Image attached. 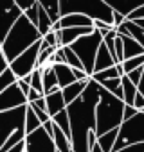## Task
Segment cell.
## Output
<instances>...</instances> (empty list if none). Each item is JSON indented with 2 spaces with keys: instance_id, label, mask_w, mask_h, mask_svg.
Listing matches in <instances>:
<instances>
[{
  "instance_id": "6da1fadb",
  "label": "cell",
  "mask_w": 144,
  "mask_h": 152,
  "mask_svg": "<svg viewBox=\"0 0 144 152\" xmlns=\"http://www.w3.org/2000/svg\"><path fill=\"white\" fill-rule=\"evenodd\" d=\"M99 100H101V84L92 79L85 93L67 107L72 127V150L74 152H90L88 134L90 131L97 129L96 109Z\"/></svg>"
},
{
  "instance_id": "7a4b0ae2",
  "label": "cell",
  "mask_w": 144,
  "mask_h": 152,
  "mask_svg": "<svg viewBox=\"0 0 144 152\" xmlns=\"http://www.w3.org/2000/svg\"><path fill=\"white\" fill-rule=\"evenodd\" d=\"M42 39H43V36L38 31V27L25 15H22V18L15 23L11 32L0 41V52L6 56V59L11 64L16 57H20L25 50H29Z\"/></svg>"
},
{
  "instance_id": "3957f363",
  "label": "cell",
  "mask_w": 144,
  "mask_h": 152,
  "mask_svg": "<svg viewBox=\"0 0 144 152\" xmlns=\"http://www.w3.org/2000/svg\"><path fill=\"white\" fill-rule=\"evenodd\" d=\"M124 109H126V104L101 86V100L96 109L97 136H103L114 129H119L124 124Z\"/></svg>"
},
{
  "instance_id": "277c9868",
  "label": "cell",
  "mask_w": 144,
  "mask_h": 152,
  "mask_svg": "<svg viewBox=\"0 0 144 152\" xmlns=\"http://www.w3.org/2000/svg\"><path fill=\"white\" fill-rule=\"evenodd\" d=\"M61 18L68 15H85L94 22H105L114 27V9L105 0H59Z\"/></svg>"
},
{
  "instance_id": "5b68a950",
  "label": "cell",
  "mask_w": 144,
  "mask_h": 152,
  "mask_svg": "<svg viewBox=\"0 0 144 152\" xmlns=\"http://www.w3.org/2000/svg\"><path fill=\"white\" fill-rule=\"evenodd\" d=\"M103 43H105V36L96 29L92 34H87L81 39H78L74 45H70V48L74 50L78 54V57L81 59V63L85 66V72L90 75V77L94 75L97 54H99V48H101Z\"/></svg>"
},
{
  "instance_id": "8992f818",
  "label": "cell",
  "mask_w": 144,
  "mask_h": 152,
  "mask_svg": "<svg viewBox=\"0 0 144 152\" xmlns=\"http://www.w3.org/2000/svg\"><path fill=\"white\" fill-rule=\"evenodd\" d=\"M137 143H144V113H139L137 116H133L119 127V138L114 147V152H119Z\"/></svg>"
},
{
  "instance_id": "52a82bcc",
  "label": "cell",
  "mask_w": 144,
  "mask_h": 152,
  "mask_svg": "<svg viewBox=\"0 0 144 152\" xmlns=\"http://www.w3.org/2000/svg\"><path fill=\"white\" fill-rule=\"evenodd\" d=\"M29 106V104H27ZM27 106L0 111V127H2V143L7 141L15 132L25 131V118H27Z\"/></svg>"
},
{
  "instance_id": "ba28073f",
  "label": "cell",
  "mask_w": 144,
  "mask_h": 152,
  "mask_svg": "<svg viewBox=\"0 0 144 152\" xmlns=\"http://www.w3.org/2000/svg\"><path fill=\"white\" fill-rule=\"evenodd\" d=\"M42 52V41L36 43L34 47H31L29 50H25L20 57H16L11 63V70L15 72V75L18 79H25L38 68V57Z\"/></svg>"
},
{
  "instance_id": "9c48e42d",
  "label": "cell",
  "mask_w": 144,
  "mask_h": 152,
  "mask_svg": "<svg viewBox=\"0 0 144 152\" xmlns=\"http://www.w3.org/2000/svg\"><path fill=\"white\" fill-rule=\"evenodd\" d=\"M25 152H58L54 140L45 132V129H38L25 138Z\"/></svg>"
},
{
  "instance_id": "30bf717a",
  "label": "cell",
  "mask_w": 144,
  "mask_h": 152,
  "mask_svg": "<svg viewBox=\"0 0 144 152\" xmlns=\"http://www.w3.org/2000/svg\"><path fill=\"white\" fill-rule=\"evenodd\" d=\"M29 100L27 97L22 93L20 86L15 84L4 91H0V111H9V109H16V107H24L27 106Z\"/></svg>"
},
{
  "instance_id": "8fae6325",
  "label": "cell",
  "mask_w": 144,
  "mask_h": 152,
  "mask_svg": "<svg viewBox=\"0 0 144 152\" xmlns=\"http://www.w3.org/2000/svg\"><path fill=\"white\" fill-rule=\"evenodd\" d=\"M94 31H96V27H78V29H61V31H58V36H59V48L74 45L78 39H81V38L87 36V34H92Z\"/></svg>"
},
{
  "instance_id": "7c38bea8",
  "label": "cell",
  "mask_w": 144,
  "mask_h": 152,
  "mask_svg": "<svg viewBox=\"0 0 144 152\" xmlns=\"http://www.w3.org/2000/svg\"><path fill=\"white\" fill-rule=\"evenodd\" d=\"M45 100H47V113H49L50 118H54L56 115H59L61 111L67 109V104H65L61 90H58V91H54L50 95H45Z\"/></svg>"
},
{
  "instance_id": "4fadbf2b",
  "label": "cell",
  "mask_w": 144,
  "mask_h": 152,
  "mask_svg": "<svg viewBox=\"0 0 144 152\" xmlns=\"http://www.w3.org/2000/svg\"><path fill=\"white\" fill-rule=\"evenodd\" d=\"M54 72H56V75H58L59 90H65L67 86H70V84L78 83L74 70H72L68 64H56V66H54Z\"/></svg>"
},
{
  "instance_id": "5bb4252c",
  "label": "cell",
  "mask_w": 144,
  "mask_h": 152,
  "mask_svg": "<svg viewBox=\"0 0 144 152\" xmlns=\"http://www.w3.org/2000/svg\"><path fill=\"white\" fill-rule=\"evenodd\" d=\"M115 64H117V63H115V59L112 57V54H110L108 47L103 43V45H101V48H99V54H97V61H96L94 73L105 72V70H108V68H112V66H115Z\"/></svg>"
},
{
  "instance_id": "9a60e30c",
  "label": "cell",
  "mask_w": 144,
  "mask_h": 152,
  "mask_svg": "<svg viewBox=\"0 0 144 152\" xmlns=\"http://www.w3.org/2000/svg\"><path fill=\"white\" fill-rule=\"evenodd\" d=\"M122 41H124V61L133 59V57H139V56L144 54V47L139 41H135L133 38L122 36Z\"/></svg>"
},
{
  "instance_id": "2e32d148",
  "label": "cell",
  "mask_w": 144,
  "mask_h": 152,
  "mask_svg": "<svg viewBox=\"0 0 144 152\" xmlns=\"http://www.w3.org/2000/svg\"><path fill=\"white\" fill-rule=\"evenodd\" d=\"M124 68H122V64H115V66H112V68H108V70H105V72H99V73H94L92 75V79L96 81V83H103V81H110V79H121V77H124Z\"/></svg>"
},
{
  "instance_id": "e0dca14e",
  "label": "cell",
  "mask_w": 144,
  "mask_h": 152,
  "mask_svg": "<svg viewBox=\"0 0 144 152\" xmlns=\"http://www.w3.org/2000/svg\"><path fill=\"white\" fill-rule=\"evenodd\" d=\"M42 75H43V90H45V95H50V93H54V91H58V90H59L58 75H56L54 68L42 70Z\"/></svg>"
},
{
  "instance_id": "ac0fdd59",
  "label": "cell",
  "mask_w": 144,
  "mask_h": 152,
  "mask_svg": "<svg viewBox=\"0 0 144 152\" xmlns=\"http://www.w3.org/2000/svg\"><path fill=\"white\" fill-rule=\"evenodd\" d=\"M52 140H54V143H56L58 152H74V150H72V141L67 138V134H65L58 125H56V129H54Z\"/></svg>"
},
{
  "instance_id": "d6986e66",
  "label": "cell",
  "mask_w": 144,
  "mask_h": 152,
  "mask_svg": "<svg viewBox=\"0 0 144 152\" xmlns=\"http://www.w3.org/2000/svg\"><path fill=\"white\" fill-rule=\"evenodd\" d=\"M117 138H119V129H114V131H110V132L99 136L97 143H99V147L103 148V152H114V147H115V143H117Z\"/></svg>"
},
{
  "instance_id": "ffe728a7",
  "label": "cell",
  "mask_w": 144,
  "mask_h": 152,
  "mask_svg": "<svg viewBox=\"0 0 144 152\" xmlns=\"http://www.w3.org/2000/svg\"><path fill=\"white\" fill-rule=\"evenodd\" d=\"M122 93H124V104L126 106H133L135 97L139 93V88L128 79V75H124V77H122Z\"/></svg>"
},
{
  "instance_id": "44dd1931",
  "label": "cell",
  "mask_w": 144,
  "mask_h": 152,
  "mask_svg": "<svg viewBox=\"0 0 144 152\" xmlns=\"http://www.w3.org/2000/svg\"><path fill=\"white\" fill-rule=\"evenodd\" d=\"M42 7L47 11L49 18L52 20V23L56 25L61 20V9H59V0H50V2H45V0H40Z\"/></svg>"
},
{
  "instance_id": "7402d4cb",
  "label": "cell",
  "mask_w": 144,
  "mask_h": 152,
  "mask_svg": "<svg viewBox=\"0 0 144 152\" xmlns=\"http://www.w3.org/2000/svg\"><path fill=\"white\" fill-rule=\"evenodd\" d=\"M52 122L67 134V138L72 141V127H70V118H68V111L65 109V111H61L59 115H56L54 118H52Z\"/></svg>"
},
{
  "instance_id": "603a6c76",
  "label": "cell",
  "mask_w": 144,
  "mask_h": 152,
  "mask_svg": "<svg viewBox=\"0 0 144 152\" xmlns=\"http://www.w3.org/2000/svg\"><path fill=\"white\" fill-rule=\"evenodd\" d=\"M43 127V124H42V120L38 118V115L33 111V107L31 106H27V118H25V132L27 134H33L34 131H38V129H42Z\"/></svg>"
},
{
  "instance_id": "cb8c5ba5",
  "label": "cell",
  "mask_w": 144,
  "mask_h": 152,
  "mask_svg": "<svg viewBox=\"0 0 144 152\" xmlns=\"http://www.w3.org/2000/svg\"><path fill=\"white\" fill-rule=\"evenodd\" d=\"M18 77L15 75V72L11 70V66L7 68V70H4L2 73H0V90H7V88H11V86H15V84H18Z\"/></svg>"
},
{
  "instance_id": "d4e9b609",
  "label": "cell",
  "mask_w": 144,
  "mask_h": 152,
  "mask_svg": "<svg viewBox=\"0 0 144 152\" xmlns=\"http://www.w3.org/2000/svg\"><path fill=\"white\" fill-rule=\"evenodd\" d=\"M142 66H144V54L139 56V57H133V59H128V61L122 63V68H124V73H126V75L131 73V72H135L137 68H142Z\"/></svg>"
},
{
  "instance_id": "484cf974",
  "label": "cell",
  "mask_w": 144,
  "mask_h": 152,
  "mask_svg": "<svg viewBox=\"0 0 144 152\" xmlns=\"http://www.w3.org/2000/svg\"><path fill=\"white\" fill-rule=\"evenodd\" d=\"M126 20H130V22H139V20H144V4L140 6V7H137Z\"/></svg>"
},
{
  "instance_id": "4316f807",
  "label": "cell",
  "mask_w": 144,
  "mask_h": 152,
  "mask_svg": "<svg viewBox=\"0 0 144 152\" xmlns=\"http://www.w3.org/2000/svg\"><path fill=\"white\" fill-rule=\"evenodd\" d=\"M54 63H56V64H67L63 48H58V50H56V54H54Z\"/></svg>"
},
{
  "instance_id": "83f0119b",
  "label": "cell",
  "mask_w": 144,
  "mask_h": 152,
  "mask_svg": "<svg viewBox=\"0 0 144 152\" xmlns=\"http://www.w3.org/2000/svg\"><path fill=\"white\" fill-rule=\"evenodd\" d=\"M119 152H144V143H137V145H130Z\"/></svg>"
},
{
  "instance_id": "f1b7e54d",
  "label": "cell",
  "mask_w": 144,
  "mask_h": 152,
  "mask_svg": "<svg viewBox=\"0 0 144 152\" xmlns=\"http://www.w3.org/2000/svg\"><path fill=\"white\" fill-rule=\"evenodd\" d=\"M18 86H20L22 93H24L25 97H29V93H31V84H29V83H25L24 79H20V81H18Z\"/></svg>"
},
{
  "instance_id": "f546056e",
  "label": "cell",
  "mask_w": 144,
  "mask_h": 152,
  "mask_svg": "<svg viewBox=\"0 0 144 152\" xmlns=\"http://www.w3.org/2000/svg\"><path fill=\"white\" fill-rule=\"evenodd\" d=\"M9 152H25V143L22 141L20 145H16V147H13V148H11Z\"/></svg>"
},
{
  "instance_id": "4dcf8cb0",
  "label": "cell",
  "mask_w": 144,
  "mask_h": 152,
  "mask_svg": "<svg viewBox=\"0 0 144 152\" xmlns=\"http://www.w3.org/2000/svg\"><path fill=\"white\" fill-rule=\"evenodd\" d=\"M139 93L144 97V73H142V81H140V84H139Z\"/></svg>"
},
{
  "instance_id": "1f68e13d",
  "label": "cell",
  "mask_w": 144,
  "mask_h": 152,
  "mask_svg": "<svg viewBox=\"0 0 144 152\" xmlns=\"http://www.w3.org/2000/svg\"><path fill=\"white\" fill-rule=\"evenodd\" d=\"M90 152H103V148H101V147H99V143H97V145H96V147H94Z\"/></svg>"
},
{
  "instance_id": "d6a6232c",
  "label": "cell",
  "mask_w": 144,
  "mask_h": 152,
  "mask_svg": "<svg viewBox=\"0 0 144 152\" xmlns=\"http://www.w3.org/2000/svg\"><path fill=\"white\" fill-rule=\"evenodd\" d=\"M135 23H137V25H139V27L144 31V20H139V22H135Z\"/></svg>"
}]
</instances>
